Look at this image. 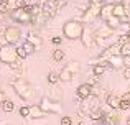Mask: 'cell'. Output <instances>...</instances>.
<instances>
[{
	"label": "cell",
	"instance_id": "cell-1",
	"mask_svg": "<svg viewBox=\"0 0 130 125\" xmlns=\"http://www.w3.org/2000/svg\"><path fill=\"white\" fill-rule=\"evenodd\" d=\"M8 82L12 84L15 94L20 97V99H23L25 102L33 100V97H35V89H33V86L25 79V77H22V76H13V77H10Z\"/></svg>",
	"mask_w": 130,
	"mask_h": 125
},
{
	"label": "cell",
	"instance_id": "cell-2",
	"mask_svg": "<svg viewBox=\"0 0 130 125\" xmlns=\"http://www.w3.org/2000/svg\"><path fill=\"white\" fill-rule=\"evenodd\" d=\"M83 30H84V23L81 22V20H77V18L68 20V22H64V25H63V36L66 40L74 41V40L81 38Z\"/></svg>",
	"mask_w": 130,
	"mask_h": 125
},
{
	"label": "cell",
	"instance_id": "cell-3",
	"mask_svg": "<svg viewBox=\"0 0 130 125\" xmlns=\"http://www.w3.org/2000/svg\"><path fill=\"white\" fill-rule=\"evenodd\" d=\"M115 30H112L110 26L107 25V23H104V25H101L97 30H94V40H95V45L101 46V48H107V41L109 38H110L112 35H114Z\"/></svg>",
	"mask_w": 130,
	"mask_h": 125
},
{
	"label": "cell",
	"instance_id": "cell-4",
	"mask_svg": "<svg viewBox=\"0 0 130 125\" xmlns=\"http://www.w3.org/2000/svg\"><path fill=\"white\" fill-rule=\"evenodd\" d=\"M18 58L17 55V45H10V43H5V45L0 46V63L7 64L8 66L10 63H13Z\"/></svg>",
	"mask_w": 130,
	"mask_h": 125
},
{
	"label": "cell",
	"instance_id": "cell-5",
	"mask_svg": "<svg viewBox=\"0 0 130 125\" xmlns=\"http://www.w3.org/2000/svg\"><path fill=\"white\" fill-rule=\"evenodd\" d=\"M10 16H12V20H15L20 25H30V23H33V15H31V12H30V5L25 7V8L13 10V12L10 13Z\"/></svg>",
	"mask_w": 130,
	"mask_h": 125
},
{
	"label": "cell",
	"instance_id": "cell-6",
	"mask_svg": "<svg viewBox=\"0 0 130 125\" xmlns=\"http://www.w3.org/2000/svg\"><path fill=\"white\" fill-rule=\"evenodd\" d=\"M40 105H41V109L46 114H61V110H63L61 102H58V100L51 99V97H48V96H44V97L40 99Z\"/></svg>",
	"mask_w": 130,
	"mask_h": 125
},
{
	"label": "cell",
	"instance_id": "cell-7",
	"mask_svg": "<svg viewBox=\"0 0 130 125\" xmlns=\"http://www.w3.org/2000/svg\"><path fill=\"white\" fill-rule=\"evenodd\" d=\"M101 7L102 3H89L86 12L83 13V16L79 20L83 23H94V20L99 18V15H101Z\"/></svg>",
	"mask_w": 130,
	"mask_h": 125
},
{
	"label": "cell",
	"instance_id": "cell-8",
	"mask_svg": "<svg viewBox=\"0 0 130 125\" xmlns=\"http://www.w3.org/2000/svg\"><path fill=\"white\" fill-rule=\"evenodd\" d=\"M3 40H5V43L17 45V43L22 40V28H20V26H15V25L7 26L5 33H3Z\"/></svg>",
	"mask_w": 130,
	"mask_h": 125
},
{
	"label": "cell",
	"instance_id": "cell-9",
	"mask_svg": "<svg viewBox=\"0 0 130 125\" xmlns=\"http://www.w3.org/2000/svg\"><path fill=\"white\" fill-rule=\"evenodd\" d=\"M81 43L86 49L94 48L95 45V40H94V30H92L91 23H84V30H83V35H81Z\"/></svg>",
	"mask_w": 130,
	"mask_h": 125
},
{
	"label": "cell",
	"instance_id": "cell-10",
	"mask_svg": "<svg viewBox=\"0 0 130 125\" xmlns=\"http://www.w3.org/2000/svg\"><path fill=\"white\" fill-rule=\"evenodd\" d=\"M89 97H92V84L83 82L76 89V99L77 100H86V99H89Z\"/></svg>",
	"mask_w": 130,
	"mask_h": 125
},
{
	"label": "cell",
	"instance_id": "cell-11",
	"mask_svg": "<svg viewBox=\"0 0 130 125\" xmlns=\"http://www.w3.org/2000/svg\"><path fill=\"white\" fill-rule=\"evenodd\" d=\"M114 2H104L101 7V15H99V18L102 20V22H105L107 18H110L112 15H114Z\"/></svg>",
	"mask_w": 130,
	"mask_h": 125
},
{
	"label": "cell",
	"instance_id": "cell-12",
	"mask_svg": "<svg viewBox=\"0 0 130 125\" xmlns=\"http://www.w3.org/2000/svg\"><path fill=\"white\" fill-rule=\"evenodd\" d=\"M102 123L104 125H119L120 123V115H119L117 110L112 109L110 112H105L104 119H102Z\"/></svg>",
	"mask_w": 130,
	"mask_h": 125
},
{
	"label": "cell",
	"instance_id": "cell-13",
	"mask_svg": "<svg viewBox=\"0 0 130 125\" xmlns=\"http://www.w3.org/2000/svg\"><path fill=\"white\" fill-rule=\"evenodd\" d=\"M114 15L119 16V18L122 20V23L130 20V16L127 15V10H125V7H124V3H122V2H117L114 5Z\"/></svg>",
	"mask_w": 130,
	"mask_h": 125
},
{
	"label": "cell",
	"instance_id": "cell-14",
	"mask_svg": "<svg viewBox=\"0 0 130 125\" xmlns=\"http://www.w3.org/2000/svg\"><path fill=\"white\" fill-rule=\"evenodd\" d=\"M105 104H107V107H110L114 110H120V97L115 96V94H107L105 96Z\"/></svg>",
	"mask_w": 130,
	"mask_h": 125
},
{
	"label": "cell",
	"instance_id": "cell-15",
	"mask_svg": "<svg viewBox=\"0 0 130 125\" xmlns=\"http://www.w3.org/2000/svg\"><path fill=\"white\" fill-rule=\"evenodd\" d=\"M44 115H46V112L41 109L40 104H33V105H30V119L38 120V119H43Z\"/></svg>",
	"mask_w": 130,
	"mask_h": 125
},
{
	"label": "cell",
	"instance_id": "cell-16",
	"mask_svg": "<svg viewBox=\"0 0 130 125\" xmlns=\"http://www.w3.org/2000/svg\"><path fill=\"white\" fill-rule=\"evenodd\" d=\"M124 56L122 55H115V56H110L109 58V67H112V69H120V67H124V64H125V61H124Z\"/></svg>",
	"mask_w": 130,
	"mask_h": 125
},
{
	"label": "cell",
	"instance_id": "cell-17",
	"mask_svg": "<svg viewBox=\"0 0 130 125\" xmlns=\"http://www.w3.org/2000/svg\"><path fill=\"white\" fill-rule=\"evenodd\" d=\"M50 20H51V16L48 15V13L44 12V10H41V12H40L38 15L33 16V23H35V25H44V23H48Z\"/></svg>",
	"mask_w": 130,
	"mask_h": 125
},
{
	"label": "cell",
	"instance_id": "cell-18",
	"mask_svg": "<svg viewBox=\"0 0 130 125\" xmlns=\"http://www.w3.org/2000/svg\"><path fill=\"white\" fill-rule=\"evenodd\" d=\"M104 115H105V112L101 109V107H95V109H92V110H91V114H89L91 120H94V122H102Z\"/></svg>",
	"mask_w": 130,
	"mask_h": 125
},
{
	"label": "cell",
	"instance_id": "cell-19",
	"mask_svg": "<svg viewBox=\"0 0 130 125\" xmlns=\"http://www.w3.org/2000/svg\"><path fill=\"white\" fill-rule=\"evenodd\" d=\"M26 40H28V41H31L33 45L36 46V49H38L40 46H41V43H43V38H41V36H40L36 31H30L28 36H26Z\"/></svg>",
	"mask_w": 130,
	"mask_h": 125
},
{
	"label": "cell",
	"instance_id": "cell-20",
	"mask_svg": "<svg viewBox=\"0 0 130 125\" xmlns=\"http://www.w3.org/2000/svg\"><path fill=\"white\" fill-rule=\"evenodd\" d=\"M74 77H76V76H74V74L71 73V71L68 69L66 66H64L63 69H61V73H59V79L63 81V82H69V81H73Z\"/></svg>",
	"mask_w": 130,
	"mask_h": 125
},
{
	"label": "cell",
	"instance_id": "cell-21",
	"mask_svg": "<svg viewBox=\"0 0 130 125\" xmlns=\"http://www.w3.org/2000/svg\"><path fill=\"white\" fill-rule=\"evenodd\" d=\"M104 23H107L109 26H110L112 30H117V28H120V25H122V20L119 18V16H115V15H112L110 18H107Z\"/></svg>",
	"mask_w": 130,
	"mask_h": 125
},
{
	"label": "cell",
	"instance_id": "cell-22",
	"mask_svg": "<svg viewBox=\"0 0 130 125\" xmlns=\"http://www.w3.org/2000/svg\"><path fill=\"white\" fill-rule=\"evenodd\" d=\"M64 58H66V53H64V49H59V48L54 49L53 55H51V59H53L54 63H61Z\"/></svg>",
	"mask_w": 130,
	"mask_h": 125
},
{
	"label": "cell",
	"instance_id": "cell-23",
	"mask_svg": "<svg viewBox=\"0 0 130 125\" xmlns=\"http://www.w3.org/2000/svg\"><path fill=\"white\" fill-rule=\"evenodd\" d=\"M91 67H92V73H94L95 76H102V74L107 73L109 66H105V64H94V66H91Z\"/></svg>",
	"mask_w": 130,
	"mask_h": 125
},
{
	"label": "cell",
	"instance_id": "cell-24",
	"mask_svg": "<svg viewBox=\"0 0 130 125\" xmlns=\"http://www.w3.org/2000/svg\"><path fill=\"white\" fill-rule=\"evenodd\" d=\"M66 67L74 74V76H77V74L81 73V66H79V63H77V61H71V63H68V66H66Z\"/></svg>",
	"mask_w": 130,
	"mask_h": 125
},
{
	"label": "cell",
	"instance_id": "cell-25",
	"mask_svg": "<svg viewBox=\"0 0 130 125\" xmlns=\"http://www.w3.org/2000/svg\"><path fill=\"white\" fill-rule=\"evenodd\" d=\"M23 59H20V58H17L13 63H10L8 64V67L10 69H13V71H23Z\"/></svg>",
	"mask_w": 130,
	"mask_h": 125
},
{
	"label": "cell",
	"instance_id": "cell-26",
	"mask_svg": "<svg viewBox=\"0 0 130 125\" xmlns=\"http://www.w3.org/2000/svg\"><path fill=\"white\" fill-rule=\"evenodd\" d=\"M22 46H23V48L26 49V53H28V55H33V53L36 51V46L33 45L31 41H28V40H25V41L22 43Z\"/></svg>",
	"mask_w": 130,
	"mask_h": 125
},
{
	"label": "cell",
	"instance_id": "cell-27",
	"mask_svg": "<svg viewBox=\"0 0 130 125\" xmlns=\"http://www.w3.org/2000/svg\"><path fill=\"white\" fill-rule=\"evenodd\" d=\"M59 73H54V71H50V74H48V82L50 84H58L59 82Z\"/></svg>",
	"mask_w": 130,
	"mask_h": 125
},
{
	"label": "cell",
	"instance_id": "cell-28",
	"mask_svg": "<svg viewBox=\"0 0 130 125\" xmlns=\"http://www.w3.org/2000/svg\"><path fill=\"white\" fill-rule=\"evenodd\" d=\"M120 55L124 56V58H130V41L124 43V45L120 46Z\"/></svg>",
	"mask_w": 130,
	"mask_h": 125
},
{
	"label": "cell",
	"instance_id": "cell-29",
	"mask_svg": "<svg viewBox=\"0 0 130 125\" xmlns=\"http://www.w3.org/2000/svg\"><path fill=\"white\" fill-rule=\"evenodd\" d=\"M0 13H2V15H8L10 13L8 0H0Z\"/></svg>",
	"mask_w": 130,
	"mask_h": 125
},
{
	"label": "cell",
	"instance_id": "cell-30",
	"mask_svg": "<svg viewBox=\"0 0 130 125\" xmlns=\"http://www.w3.org/2000/svg\"><path fill=\"white\" fill-rule=\"evenodd\" d=\"M2 107H3V110H5V112H12V110L15 109V102H13V100H10V99H7L5 102L2 104Z\"/></svg>",
	"mask_w": 130,
	"mask_h": 125
},
{
	"label": "cell",
	"instance_id": "cell-31",
	"mask_svg": "<svg viewBox=\"0 0 130 125\" xmlns=\"http://www.w3.org/2000/svg\"><path fill=\"white\" fill-rule=\"evenodd\" d=\"M17 55H18V58H20V59H26V58L30 56L28 53H26V49L23 48L22 45H20V46H17Z\"/></svg>",
	"mask_w": 130,
	"mask_h": 125
},
{
	"label": "cell",
	"instance_id": "cell-32",
	"mask_svg": "<svg viewBox=\"0 0 130 125\" xmlns=\"http://www.w3.org/2000/svg\"><path fill=\"white\" fill-rule=\"evenodd\" d=\"M18 114L23 117V119H28L30 117V105H22L18 109Z\"/></svg>",
	"mask_w": 130,
	"mask_h": 125
},
{
	"label": "cell",
	"instance_id": "cell-33",
	"mask_svg": "<svg viewBox=\"0 0 130 125\" xmlns=\"http://www.w3.org/2000/svg\"><path fill=\"white\" fill-rule=\"evenodd\" d=\"M130 109V100L120 97V110H128Z\"/></svg>",
	"mask_w": 130,
	"mask_h": 125
},
{
	"label": "cell",
	"instance_id": "cell-34",
	"mask_svg": "<svg viewBox=\"0 0 130 125\" xmlns=\"http://www.w3.org/2000/svg\"><path fill=\"white\" fill-rule=\"evenodd\" d=\"M61 125H73V119H71L69 115H64V117H61Z\"/></svg>",
	"mask_w": 130,
	"mask_h": 125
},
{
	"label": "cell",
	"instance_id": "cell-35",
	"mask_svg": "<svg viewBox=\"0 0 130 125\" xmlns=\"http://www.w3.org/2000/svg\"><path fill=\"white\" fill-rule=\"evenodd\" d=\"M92 96H95V97L101 96V86H97V84L92 86Z\"/></svg>",
	"mask_w": 130,
	"mask_h": 125
},
{
	"label": "cell",
	"instance_id": "cell-36",
	"mask_svg": "<svg viewBox=\"0 0 130 125\" xmlns=\"http://www.w3.org/2000/svg\"><path fill=\"white\" fill-rule=\"evenodd\" d=\"M51 43H53L54 46H59L61 43H63V38H61V36H53V38H51Z\"/></svg>",
	"mask_w": 130,
	"mask_h": 125
},
{
	"label": "cell",
	"instance_id": "cell-37",
	"mask_svg": "<svg viewBox=\"0 0 130 125\" xmlns=\"http://www.w3.org/2000/svg\"><path fill=\"white\" fill-rule=\"evenodd\" d=\"M122 3H124V7H125V10H127V15L130 16V0H120Z\"/></svg>",
	"mask_w": 130,
	"mask_h": 125
},
{
	"label": "cell",
	"instance_id": "cell-38",
	"mask_svg": "<svg viewBox=\"0 0 130 125\" xmlns=\"http://www.w3.org/2000/svg\"><path fill=\"white\" fill-rule=\"evenodd\" d=\"M7 99H8V97H7V94L5 92H3V91H0V105H2V104L3 102H5V100Z\"/></svg>",
	"mask_w": 130,
	"mask_h": 125
},
{
	"label": "cell",
	"instance_id": "cell-39",
	"mask_svg": "<svg viewBox=\"0 0 130 125\" xmlns=\"http://www.w3.org/2000/svg\"><path fill=\"white\" fill-rule=\"evenodd\" d=\"M124 77H125V79H128V81H130V66H127V67L124 69Z\"/></svg>",
	"mask_w": 130,
	"mask_h": 125
},
{
	"label": "cell",
	"instance_id": "cell-40",
	"mask_svg": "<svg viewBox=\"0 0 130 125\" xmlns=\"http://www.w3.org/2000/svg\"><path fill=\"white\" fill-rule=\"evenodd\" d=\"M5 114H7V112H5V110H3V107L0 105V122H2V120H3V117H5Z\"/></svg>",
	"mask_w": 130,
	"mask_h": 125
},
{
	"label": "cell",
	"instance_id": "cell-41",
	"mask_svg": "<svg viewBox=\"0 0 130 125\" xmlns=\"http://www.w3.org/2000/svg\"><path fill=\"white\" fill-rule=\"evenodd\" d=\"M5 30H7V26L3 25V23H0V36H3V33H5Z\"/></svg>",
	"mask_w": 130,
	"mask_h": 125
},
{
	"label": "cell",
	"instance_id": "cell-42",
	"mask_svg": "<svg viewBox=\"0 0 130 125\" xmlns=\"http://www.w3.org/2000/svg\"><path fill=\"white\" fill-rule=\"evenodd\" d=\"M56 2H58V5H59L61 8H63V7H64V5L68 3V0H56Z\"/></svg>",
	"mask_w": 130,
	"mask_h": 125
},
{
	"label": "cell",
	"instance_id": "cell-43",
	"mask_svg": "<svg viewBox=\"0 0 130 125\" xmlns=\"http://www.w3.org/2000/svg\"><path fill=\"white\" fill-rule=\"evenodd\" d=\"M107 0H89V3H104Z\"/></svg>",
	"mask_w": 130,
	"mask_h": 125
},
{
	"label": "cell",
	"instance_id": "cell-44",
	"mask_svg": "<svg viewBox=\"0 0 130 125\" xmlns=\"http://www.w3.org/2000/svg\"><path fill=\"white\" fill-rule=\"evenodd\" d=\"M127 125H130V117H128V119H127Z\"/></svg>",
	"mask_w": 130,
	"mask_h": 125
},
{
	"label": "cell",
	"instance_id": "cell-45",
	"mask_svg": "<svg viewBox=\"0 0 130 125\" xmlns=\"http://www.w3.org/2000/svg\"><path fill=\"white\" fill-rule=\"evenodd\" d=\"M38 2H41V3H44V2H48V0H38Z\"/></svg>",
	"mask_w": 130,
	"mask_h": 125
},
{
	"label": "cell",
	"instance_id": "cell-46",
	"mask_svg": "<svg viewBox=\"0 0 130 125\" xmlns=\"http://www.w3.org/2000/svg\"><path fill=\"white\" fill-rule=\"evenodd\" d=\"M28 2H30V3H31V0H28Z\"/></svg>",
	"mask_w": 130,
	"mask_h": 125
},
{
	"label": "cell",
	"instance_id": "cell-47",
	"mask_svg": "<svg viewBox=\"0 0 130 125\" xmlns=\"http://www.w3.org/2000/svg\"><path fill=\"white\" fill-rule=\"evenodd\" d=\"M102 125H104V123H102Z\"/></svg>",
	"mask_w": 130,
	"mask_h": 125
}]
</instances>
